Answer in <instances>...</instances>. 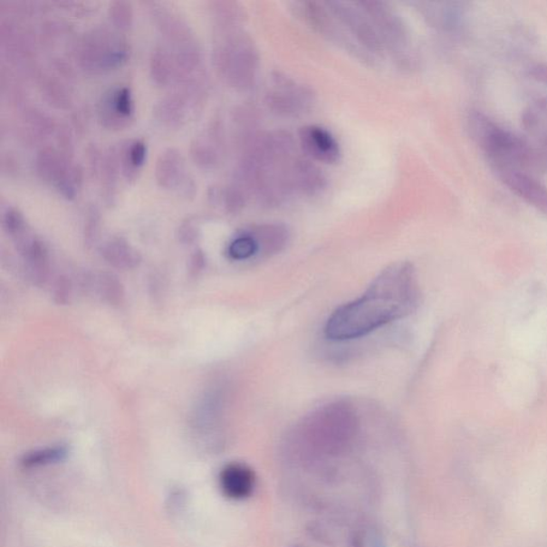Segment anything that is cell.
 Listing matches in <instances>:
<instances>
[{"label":"cell","mask_w":547,"mask_h":547,"mask_svg":"<svg viewBox=\"0 0 547 547\" xmlns=\"http://www.w3.org/2000/svg\"><path fill=\"white\" fill-rule=\"evenodd\" d=\"M81 288L86 293L97 294L110 306H121L126 300V290L114 273H86L81 278Z\"/></svg>","instance_id":"12"},{"label":"cell","mask_w":547,"mask_h":547,"mask_svg":"<svg viewBox=\"0 0 547 547\" xmlns=\"http://www.w3.org/2000/svg\"><path fill=\"white\" fill-rule=\"evenodd\" d=\"M197 239V230L190 223L184 224L180 229V240L184 244H192Z\"/></svg>","instance_id":"27"},{"label":"cell","mask_w":547,"mask_h":547,"mask_svg":"<svg viewBox=\"0 0 547 547\" xmlns=\"http://www.w3.org/2000/svg\"><path fill=\"white\" fill-rule=\"evenodd\" d=\"M419 302V290L413 266L391 264L374 279L360 299L338 308L327 320L325 335L344 341L370 334L413 313Z\"/></svg>","instance_id":"1"},{"label":"cell","mask_w":547,"mask_h":547,"mask_svg":"<svg viewBox=\"0 0 547 547\" xmlns=\"http://www.w3.org/2000/svg\"><path fill=\"white\" fill-rule=\"evenodd\" d=\"M293 192L313 196L326 187V178L318 166L311 160L296 158L293 168Z\"/></svg>","instance_id":"15"},{"label":"cell","mask_w":547,"mask_h":547,"mask_svg":"<svg viewBox=\"0 0 547 547\" xmlns=\"http://www.w3.org/2000/svg\"><path fill=\"white\" fill-rule=\"evenodd\" d=\"M104 118L107 119L111 115V120H124L133 114L134 106L132 94L130 89L123 87L117 89L111 93V97L105 101Z\"/></svg>","instance_id":"18"},{"label":"cell","mask_w":547,"mask_h":547,"mask_svg":"<svg viewBox=\"0 0 547 547\" xmlns=\"http://www.w3.org/2000/svg\"><path fill=\"white\" fill-rule=\"evenodd\" d=\"M421 10L431 25L442 31L456 32L463 25L464 9L460 3H424Z\"/></svg>","instance_id":"14"},{"label":"cell","mask_w":547,"mask_h":547,"mask_svg":"<svg viewBox=\"0 0 547 547\" xmlns=\"http://www.w3.org/2000/svg\"><path fill=\"white\" fill-rule=\"evenodd\" d=\"M228 254L231 259L236 261L252 259L254 255L260 254L258 243L255 241L252 232L247 230L237 235L230 243Z\"/></svg>","instance_id":"21"},{"label":"cell","mask_w":547,"mask_h":547,"mask_svg":"<svg viewBox=\"0 0 547 547\" xmlns=\"http://www.w3.org/2000/svg\"><path fill=\"white\" fill-rule=\"evenodd\" d=\"M359 431V416L352 404L342 400L327 403L294 427L288 449L304 463L331 459L347 453Z\"/></svg>","instance_id":"2"},{"label":"cell","mask_w":547,"mask_h":547,"mask_svg":"<svg viewBox=\"0 0 547 547\" xmlns=\"http://www.w3.org/2000/svg\"><path fill=\"white\" fill-rule=\"evenodd\" d=\"M377 547H379V546H377Z\"/></svg>","instance_id":"28"},{"label":"cell","mask_w":547,"mask_h":547,"mask_svg":"<svg viewBox=\"0 0 547 547\" xmlns=\"http://www.w3.org/2000/svg\"><path fill=\"white\" fill-rule=\"evenodd\" d=\"M219 485L225 496L242 501L253 494L255 475L251 467L242 463H231L219 474Z\"/></svg>","instance_id":"13"},{"label":"cell","mask_w":547,"mask_h":547,"mask_svg":"<svg viewBox=\"0 0 547 547\" xmlns=\"http://www.w3.org/2000/svg\"><path fill=\"white\" fill-rule=\"evenodd\" d=\"M259 245L260 254H277L287 245L289 231L283 225L265 224L249 230Z\"/></svg>","instance_id":"17"},{"label":"cell","mask_w":547,"mask_h":547,"mask_svg":"<svg viewBox=\"0 0 547 547\" xmlns=\"http://www.w3.org/2000/svg\"><path fill=\"white\" fill-rule=\"evenodd\" d=\"M299 139L302 151L317 162L335 164L341 158V147L326 129L306 126L301 129Z\"/></svg>","instance_id":"11"},{"label":"cell","mask_w":547,"mask_h":547,"mask_svg":"<svg viewBox=\"0 0 547 547\" xmlns=\"http://www.w3.org/2000/svg\"><path fill=\"white\" fill-rule=\"evenodd\" d=\"M206 265V258L204 252L195 251L192 255H190L188 272L189 276L198 277L202 272L205 271V267Z\"/></svg>","instance_id":"25"},{"label":"cell","mask_w":547,"mask_h":547,"mask_svg":"<svg viewBox=\"0 0 547 547\" xmlns=\"http://www.w3.org/2000/svg\"><path fill=\"white\" fill-rule=\"evenodd\" d=\"M523 121L531 132L543 135L544 146L547 150V100L538 101L537 103L529 107Z\"/></svg>","instance_id":"19"},{"label":"cell","mask_w":547,"mask_h":547,"mask_svg":"<svg viewBox=\"0 0 547 547\" xmlns=\"http://www.w3.org/2000/svg\"><path fill=\"white\" fill-rule=\"evenodd\" d=\"M293 10L297 16L304 21L309 27L317 32L322 37L331 41H335L339 44H343L349 51H355L360 55L362 50L355 45L352 41L347 37V34L339 27V23L327 9L324 3L316 2H300L293 4Z\"/></svg>","instance_id":"8"},{"label":"cell","mask_w":547,"mask_h":547,"mask_svg":"<svg viewBox=\"0 0 547 547\" xmlns=\"http://www.w3.org/2000/svg\"><path fill=\"white\" fill-rule=\"evenodd\" d=\"M469 135L484 151L492 169H524L534 162V153L524 139L504 129L484 112L471 110L466 119Z\"/></svg>","instance_id":"3"},{"label":"cell","mask_w":547,"mask_h":547,"mask_svg":"<svg viewBox=\"0 0 547 547\" xmlns=\"http://www.w3.org/2000/svg\"><path fill=\"white\" fill-rule=\"evenodd\" d=\"M324 4L338 23L346 27L347 32L353 35L367 53L382 55L385 51L382 39L370 17L362 10L359 3L326 2Z\"/></svg>","instance_id":"6"},{"label":"cell","mask_w":547,"mask_h":547,"mask_svg":"<svg viewBox=\"0 0 547 547\" xmlns=\"http://www.w3.org/2000/svg\"><path fill=\"white\" fill-rule=\"evenodd\" d=\"M68 455V450L62 446L32 451L22 459L24 467L32 468L62 461Z\"/></svg>","instance_id":"20"},{"label":"cell","mask_w":547,"mask_h":547,"mask_svg":"<svg viewBox=\"0 0 547 547\" xmlns=\"http://www.w3.org/2000/svg\"><path fill=\"white\" fill-rule=\"evenodd\" d=\"M219 63L230 84L242 89L251 88L257 79L258 51L246 34L231 37L219 52Z\"/></svg>","instance_id":"4"},{"label":"cell","mask_w":547,"mask_h":547,"mask_svg":"<svg viewBox=\"0 0 547 547\" xmlns=\"http://www.w3.org/2000/svg\"><path fill=\"white\" fill-rule=\"evenodd\" d=\"M316 104V95L311 88L299 84L285 75L273 77V85L266 93V105L281 117H299L307 114Z\"/></svg>","instance_id":"5"},{"label":"cell","mask_w":547,"mask_h":547,"mask_svg":"<svg viewBox=\"0 0 547 547\" xmlns=\"http://www.w3.org/2000/svg\"><path fill=\"white\" fill-rule=\"evenodd\" d=\"M376 27L384 47L398 56H404L410 49V37L406 23L397 12L384 2H359Z\"/></svg>","instance_id":"7"},{"label":"cell","mask_w":547,"mask_h":547,"mask_svg":"<svg viewBox=\"0 0 547 547\" xmlns=\"http://www.w3.org/2000/svg\"><path fill=\"white\" fill-rule=\"evenodd\" d=\"M499 181L537 211L547 214V187L527 170L494 168Z\"/></svg>","instance_id":"9"},{"label":"cell","mask_w":547,"mask_h":547,"mask_svg":"<svg viewBox=\"0 0 547 547\" xmlns=\"http://www.w3.org/2000/svg\"><path fill=\"white\" fill-rule=\"evenodd\" d=\"M102 255L107 264L118 270H134L141 264L139 251L122 237H112L107 241L102 247Z\"/></svg>","instance_id":"16"},{"label":"cell","mask_w":547,"mask_h":547,"mask_svg":"<svg viewBox=\"0 0 547 547\" xmlns=\"http://www.w3.org/2000/svg\"><path fill=\"white\" fill-rule=\"evenodd\" d=\"M182 163L179 156L174 151L164 153L162 159L158 162V179L165 187H172L177 182V178L181 175Z\"/></svg>","instance_id":"22"},{"label":"cell","mask_w":547,"mask_h":547,"mask_svg":"<svg viewBox=\"0 0 547 547\" xmlns=\"http://www.w3.org/2000/svg\"><path fill=\"white\" fill-rule=\"evenodd\" d=\"M75 293V283L68 274L58 276L53 283L52 295L57 305L67 306L72 302Z\"/></svg>","instance_id":"23"},{"label":"cell","mask_w":547,"mask_h":547,"mask_svg":"<svg viewBox=\"0 0 547 547\" xmlns=\"http://www.w3.org/2000/svg\"><path fill=\"white\" fill-rule=\"evenodd\" d=\"M20 252L29 281L38 287L49 282L51 258L45 244L33 234L15 244Z\"/></svg>","instance_id":"10"},{"label":"cell","mask_w":547,"mask_h":547,"mask_svg":"<svg viewBox=\"0 0 547 547\" xmlns=\"http://www.w3.org/2000/svg\"><path fill=\"white\" fill-rule=\"evenodd\" d=\"M147 156V149L144 142L136 141L130 145L128 150V162L130 168H139L144 164Z\"/></svg>","instance_id":"24"},{"label":"cell","mask_w":547,"mask_h":547,"mask_svg":"<svg viewBox=\"0 0 547 547\" xmlns=\"http://www.w3.org/2000/svg\"><path fill=\"white\" fill-rule=\"evenodd\" d=\"M527 74L531 79L541 82V84L547 85V64L546 63H536L531 65L527 69Z\"/></svg>","instance_id":"26"}]
</instances>
